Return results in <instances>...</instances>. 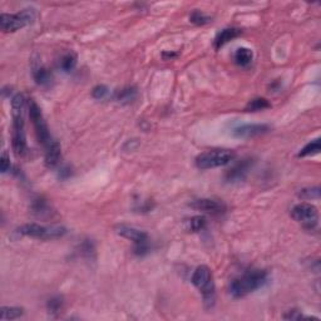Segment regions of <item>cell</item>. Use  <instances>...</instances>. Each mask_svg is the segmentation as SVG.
Returning <instances> with one entry per match:
<instances>
[{"mask_svg":"<svg viewBox=\"0 0 321 321\" xmlns=\"http://www.w3.org/2000/svg\"><path fill=\"white\" fill-rule=\"evenodd\" d=\"M267 280H269V275L265 270H247L241 276L231 281L228 286V292L235 299H241L265 286L267 284Z\"/></svg>","mask_w":321,"mask_h":321,"instance_id":"obj_1","label":"cell"},{"mask_svg":"<svg viewBox=\"0 0 321 321\" xmlns=\"http://www.w3.org/2000/svg\"><path fill=\"white\" fill-rule=\"evenodd\" d=\"M24 96L18 93L11 98V116H13V136L11 146L15 156L22 157L27 153V138H25L24 126Z\"/></svg>","mask_w":321,"mask_h":321,"instance_id":"obj_2","label":"cell"},{"mask_svg":"<svg viewBox=\"0 0 321 321\" xmlns=\"http://www.w3.org/2000/svg\"><path fill=\"white\" fill-rule=\"evenodd\" d=\"M116 232L122 237L132 241L134 255L144 256L150 252V237L144 231L138 230L136 227L128 226V225H118L116 226Z\"/></svg>","mask_w":321,"mask_h":321,"instance_id":"obj_3","label":"cell"},{"mask_svg":"<svg viewBox=\"0 0 321 321\" xmlns=\"http://www.w3.org/2000/svg\"><path fill=\"white\" fill-rule=\"evenodd\" d=\"M192 284L201 291L206 305L208 307L215 304V284H213L212 272L207 266L201 265L194 270L192 275Z\"/></svg>","mask_w":321,"mask_h":321,"instance_id":"obj_4","label":"cell"},{"mask_svg":"<svg viewBox=\"0 0 321 321\" xmlns=\"http://www.w3.org/2000/svg\"><path fill=\"white\" fill-rule=\"evenodd\" d=\"M35 11L32 8L23 9L17 14L3 13L0 17V28L5 33H13V32H17L27 25L32 24L35 20Z\"/></svg>","mask_w":321,"mask_h":321,"instance_id":"obj_5","label":"cell"},{"mask_svg":"<svg viewBox=\"0 0 321 321\" xmlns=\"http://www.w3.org/2000/svg\"><path fill=\"white\" fill-rule=\"evenodd\" d=\"M235 158V153L230 150H211L201 153L196 158V166L199 169H211L226 166Z\"/></svg>","mask_w":321,"mask_h":321,"instance_id":"obj_6","label":"cell"},{"mask_svg":"<svg viewBox=\"0 0 321 321\" xmlns=\"http://www.w3.org/2000/svg\"><path fill=\"white\" fill-rule=\"evenodd\" d=\"M19 235L28 236L38 240H54L66 233V230L62 226H43L38 224H27L17 230Z\"/></svg>","mask_w":321,"mask_h":321,"instance_id":"obj_7","label":"cell"},{"mask_svg":"<svg viewBox=\"0 0 321 321\" xmlns=\"http://www.w3.org/2000/svg\"><path fill=\"white\" fill-rule=\"evenodd\" d=\"M28 107L29 117H31V121L33 123L34 130H35L36 139H38L39 143H42L44 147L49 146L54 139L50 136L49 128H48L47 122H45L44 117H43L42 109H40V107L33 99L29 100Z\"/></svg>","mask_w":321,"mask_h":321,"instance_id":"obj_8","label":"cell"},{"mask_svg":"<svg viewBox=\"0 0 321 321\" xmlns=\"http://www.w3.org/2000/svg\"><path fill=\"white\" fill-rule=\"evenodd\" d=\"M291 217L296 222L301 224L307 230H313L318 226L319 212L318 208L311 203H297L291 210Z\"/></svg>","mask_w":321,"mask_h":321,"instance_id":"obj_9","label":"cell"},{"mask_svg":"<svg viewBox=\"0 0 321 321\" xmlns=\"http://www.w3.org/2000/svg\"><path fill=\"white\" fill-rule=\"evenodd\" d=\"M191 206L193 208H196L197 211H202V212L208 213V215H222L226 211V206L220 201L216 199H210V198H202L197 199L194 202L191 203Z\"/></svg>","mask_w":321,"mask_h":321,"instance_id":"obj_10","label":"cell"},{"mask_svg":"<svg viewBox=\"0 0 321 321\" xmlns=\"http://www.w3.org/2000/svg\"><path fill=\"white\" fill-rule=\"evenodd\" d=\"M251 160H242L237 163L233 164L230 169H227L226 172V178L227 182L230 183H236V182H241V181H244L245 177H246L247 172H249L250 167H251Z\"/></svg>","mask_w":321,"mask_h":321,"instance_id":"obj_11","label":"cell"},{"mask_svg":"<svg viewBox=\"0 0 321 321\" xmlns=\"http://www.w3.org/2000/svg\"><path fill=\"white\" fill-rule=\"evenodd\" d=\"M267 130L269 127L266 125H238L232 129V134L237 138H247L262 134Z\"/></svg>","mask_w":321,"mask_h":321,"instance_id":"obj_12","label":"cell"},{"mask_svg":"<svg viewBox=\"0 0 321 321\" xmlns=\"http://www.w3.org/2000/svg\"><path fill=\"white\" fill-rule=\"evenodd\" d=\"M61 160V144L53 141L49 146L45 147V166L48 168H54L58 166Z\"/></svg>","mask_w":321,"mask_h":321,"instance_id":"obj_13","label":"cell"},{"mask_svg":"<svg viewBox=\"0 0 321 321\" xmlns=\"http://www.w3.org/2000/svg\"><path fill=\"white\" fill-rule=\"evenodd\" d=\"M242 31L238 28H226L221 32V33L217 34V36L215 38V48L216 49H220L221 47H224L225 44H227L228 42L233 40V39L237 38L238 35H241Z\"/></svg>","mask_w":321,"mask_h":321,"instance_id":"obj_14","label":"cell"},{"mask_svg":"<svg viewBox=\"0 0 321 321\" xmlns=\"http://www.w3.org/2000/svg\"><path fill=\"white\" fill-rule=\"evenodd\" d=\"M233 61L237 65L240 66H247L254 61V52L249 48H238L235 52L233 56Z\"/></svg>","mask_w":321,"mask_h":321,"instance_id":"obj_15","label":"cell"},{"mask_svg":"<svg viewBox=\"0 0 321 321\" xmlns=\"http://www.w3.org/2000/svg\"><path fill=\"white\" fill-rule=\"evenodd\" d=\"M33 77L36 84H39V86H45L52 80V74L48 70V68H45L44 65H40V64L33 66Z\"/></svg>","mask_w":321,"mask_h":321,"instance_id":"obj_16","label":"cell"},{"mask_svg":"<svg viewBox=\"0 0 321 321\" xmlns=\"http://www.w3.org/2000/svg\"><path fill=\"white\" fill-rule=\"evenodd\" d=\"M77 65V54L73 52H68L63 54L59 61V68L64 72H72Z\"/></svg>","mask_w":321,"mask_h":321,"instance_id":"obj_17","label":"cell"},{"mask_svg":"<svg viewBox=\"0 0 321 321\" xmlns=\"http://www.w3.org/2000/svg\"><path fill=\"white\" fill-rule=\"evenodd\" d=\"M136 97H137L136 87H125V88H122L121 91L117 92L116 95L117 100L121 103H125V104L133 102V100L136 99Z\"/></svg>","mask_w":321,"mask_h":321,"instance_id":"obj_18","label":"cell"},{"mask_svg":"<svg viewBox=\"0 0 321 321\" xmlns=\"http://www.w3.org/2000/svg\"><path fill=\"white\" fill-rule=\"evenodd\" d=\"M32 210H33L34 215H36L38 217H44L50 215L49 205H48L47 201L43 198L35 199L33 202V206H32Z\"/></svg>","mask_w":321,"mask_h":321,"instance_id":"obj_19","label":"cell"},{"mask_svg":"<svg viewBox=\"0 0 321 321\" xmlns=\"http://www.w3.org/2000/svg\"><path fill=\"white\" fill-rule=\"evenodd\" d=\"M271 107V103L266 98H255V99L250 100L246 105L247 112H260L263 109H267Z\"/></svg>","mask_w":321,"mask_h":321,"instance_id":"obj_20","label":"cell"},{"mask_svg":"<svg viewBox=\"0 0 321 321\" xmlns=\"http://www.w3.org/2000/svg\"><path fill=\"white\" fill-rule=\"evenodd\" d=\"M23 314H24V310L22 307L3 306L1 307V313H0V319L1 320H15V319L23 316Z\"/></svg>","mask_w":321,"mask_h":321,"instance_id":"obj_21","label":"cell"},{"mask_svg":"<svg viewBox=\"0 0 321 321\" xmlns=\"http://www.w3.org/2000/svg\"><path fill=\"white\" fill-rule=\"evenodd\" d=\"M320 152V138H316L314 141L309 142L306 146L300 151L299 157H307V156L318 155Z\"/></svg>","mask_w":321,"mask_h":321,"instance_id":"obj_22","label":"cell"},{"mask_svg":"<svg viewBox=\"0 0 321 321\" xmlns=\"http://www.w3.org/2000/svg\"><path fill=\"white\" fill-rule=\"evenodd\" d=\"M297 196L301 197L302 199H319V197H320V189H319L318 186L316 187L302 189L297 192Z\"/></svg>","mask_w":321,"mask_h":321,"instance_id":"obj_23","label":"cell"},{"mask_svg":"<svg viewBox=\"0 0 321 321\" xmlns=\"http://www.w3.org/2000/svg\"><path fill=\"white\" fill-rule=\"evenodd\" d=\"M47 307L48 313L52 314V315H57V314L61 313V310L63 309V299H62L61 296L52 297V299L48 301Z\"/></svg>","mask_w":321,"mask_h":321,"instance_id":"obj_24","label":"cell"},{"mask_svg":"<svg viewBox=\"0 0 321 321\" xmlns=\"http://www.w3.org/2000/svg\"><path fill=\"white\" fill-rule=\"evenodd\" d=\"M190 20H191V23H193V24L196 25H205L211 22V18L208 17V15H206L205 13H202V11L194 10L193 13L190 15Z\"/></svg>","mask_w":321,"mask_h":321,"instance_id":"obj_25","label":"cell"},{"mask_svg":"<svg viewBox=\"0 0 321 321\" xmlns=\"http://www.w3.org/2000/svg\"><path fill=\"white\" fill-rule=\"evenodd\" d=\"M190 230L193 232L202 231L206 226V219L203 216H194L190 220Z\"/></svg>","mask_w":321,"mask_h":321,"instance_id":"obj_26","label":"cell"},{"mask_svg":"<svg viewBox=\"0 0 321 321\" xmlns=\"http://www.w3.org/2000/svg\"><path fill=\"white\" fill-rule=\"evenodd\" d=\"M109 95V89L105 86H97L92 91V97L95 99H104Z\"/></svg>","mask_w":321,"mask_h":321,"instance_id":"obj_27","label":"cell"},{"mask_svg":"<svg viewBox=\"0 0 321 321\" xmlns=\"http://www.w3.org/2000/svg\"><path fill=\"white\" fill-rule=\"evenodd\" d=\"M0 168H1L3 173H6L10 169V158L6 152H3V155L0 157Z\"/></svg>","mask_w":321,"mask_h":321,"instance_id":"obj_28","label":"cell"},{"mask_svg":"<svg viewBox=\"0 0 321 321\" xmlns=\"http://www.w3.org/2000/svg\"><path fill=\"white\" fill-rule=\"evenodd\" d=\"M305 316H302V314L297 310H290L288 314L284 315V319L286 320H300V319H304Z\"/></svg>","mask_w":321,"mask_h":321,"instance_id":"obj_29","label":"cell"},{"mask_svg":"<svg viewBox=\"0 0 321 321\" xmlns=\"http://www.w3.org/2000/svg\"><path fill=\"white\" fill-rule=\"evenodd\" d=\"M70 176V169L68 168V167H63V168L61 169V172H59V177L61 178H66L69 177Z\"/></svg>","mask_w":321,"mask_h":321,"instance_id":"obj_30","label":"cell"}]
</instances>
